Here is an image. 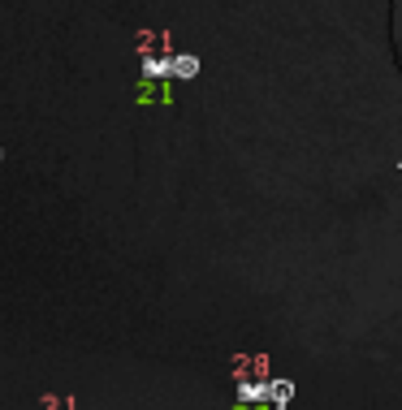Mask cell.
<instances>
[{"label": "cell", "instance_id": "cell-1", "mask_svg": "<svg viewBox=\"0 0 402 410\" xmlns=\"http://www.w3.org/2000/svg\"><path fill=\"white\" fill-rule=\"evenodd\" d=\"M39 410H74V402H69V397H53V393H48V397L39 402Z\"/></svg>", "mask_w": 402, "mask_h": 410}]
</instances>
